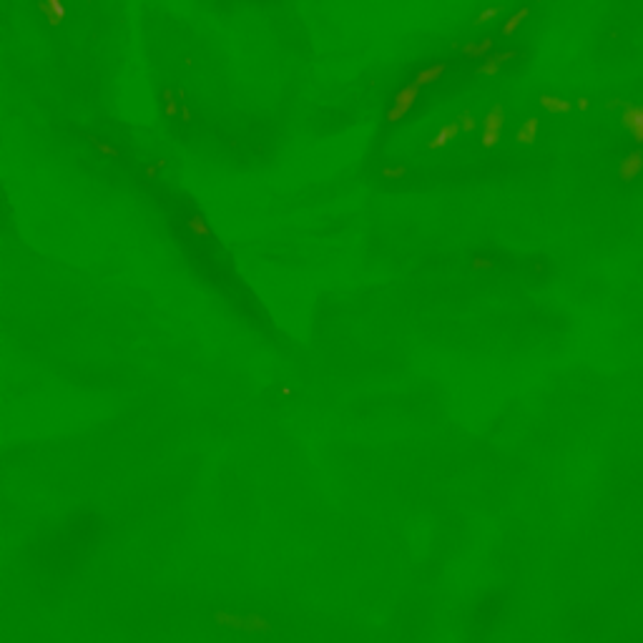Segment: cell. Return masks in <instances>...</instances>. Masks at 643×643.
<instances>
[{"label": "cell", "mask_w": 643, "mask_h": 643, "mask_svg": "<svg viewBox=\"0 0 643 643\" xmlns=\"http://www.w3.org/2000/svg\"><path fill=\"white\" fill-rule=\"evenodd\" d=\"M460 131H463V129H460V124L445 126V129H440L438 134H435V139L430 141V144H427V149L435 151V149H440V146H448L450 139H455V136H458Z\"/></svg>", "instance_id": "obj_1"}]
</instances>
